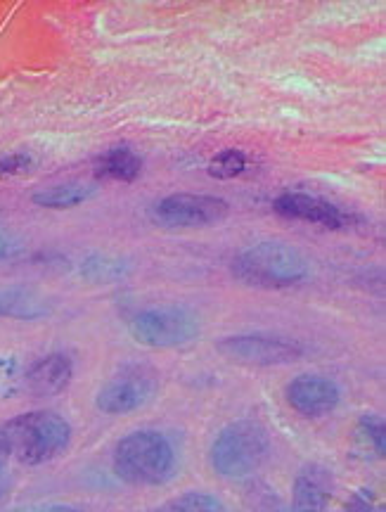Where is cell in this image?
Wrapping results in <instances>:
<instances>
[{"instance_id": "obj_13", "label": "cell", "mask_w": 386, "mask_h": 512, "mask_svg": "<svg viewBox=\"0 0 386 512\" xmlns=\"http://www.w3.org/2000/svg\"><path fill=\"white\" fill-rule=\"evenodd\" d=\"M140 174H143V159L126 145L109 147L95 162V176L102 181L133 183Z\"/></svg>"}, {"instance_id": "obj_11", "label": "cell", "mask_w": 386, "mask_h": 512, "mask_svg": "<svg viewBox=\"0 0 386 512\" xmlns=\"http://www.w3.org/2000/svg\"><path fill=\"white\" fill-rule=\"evenodd\" d=\"M334 496V475L320 463L299 470L292 489V508L301 512H325Z\"/></svg>"}, {"instance_id": "obj_6", "label": "cell", "mask_w": 386, "mask_h": 512, "mask_svg": "<svg viewBox=\"0 0 386 512\" xmlns=\"http://www.w3.org/2000/svg\"><path fill=\"white\" fill-rule=\"evenodd\" d=\"M216 351L225 361L235 366H252V368H273L287 366V363L304 358L306 349L301 347L297 339H287L280 335H233L223 337L216 342Z\"/></svg>"}, {"instance_id": "obj_5", "label": "cell", "mask_w": 386, "mask_h": 512, "mask_svg": "<svg viewBox=\"0 0 386 512\" xmlns=\"http://www.w3.org/2000/svg\"><path fill=\"white\" fill-rule=\"evenodd\" d=\"M128 332L138 344L150 349H176L195 342L202 332V318L188 306H154L135 313Z\"/></svg>"}, {"instance_id": "obj_21", "label": "cell", "mask_w": 386, "mask_h": 512, "mask_svg": "<svg viewBox=\"0 0 386 512\" xmlns=\"http://www.w3.org/2000/svg\"><path fill=\"white\" fill-rule=\"evenodd\" d=\"M3 512H81L74 505L64 503H34V505H17V508L3 510Z\"/></svg>"}, {"instance_id": "obj_24", "label": "cell", "mask_w": 386, "mask_h": 512, "mask_svg": "<svg viewBox=\"0 0 386 512\" xmlns=\"http://www.w3.org/2000/svg\"><path fill=\"white\" fill-rule=\"evenodd\" d=\"M5 494V486L3 484H0V496H3Z\"/></svg>"}, {"instance_id": "obj_7", "label": "cell", "mask_w": 386, "mask_h": 512, "mask_svg": "<svg viewBox=\"0 0 386 512\" xmlns=\"http://www.w3.org/2000/svg\"><path fill=\"white\" fill-rule=\"evenodd\" d=\"M230 204L216 195L176 192L152 207V216L164 228H207L228 219Z\"/></svg>"}, {"instance_id": "obj_19", "label": "cell", "mask_w": 386, "mask_h": 512, "mask_svg": "<svg viewBox=\"0 0 386 512\" xmlns=\"http://www.w3.org/2000/svg\"><path fill=\"white\" fill-rule=\"evenodd\" d=\"M358 434L360 439H365V444L372 448L375 458L386 456V427L384 418H379L375 413H365L358 418Z\"/></svg>"}, {"instance_id": "obj_22", "label": "cell", "mask_w": 386, "mask_h": 512, "mask_svg": "<svg viewBox=\"0 0 386 512\" xmlns=\"http://www.w3.org/2000/svg\"><path fill=\"white\" fill-rule=\"evenodd\" d=\"M15 252H17V247L12 245V240L5 238V235H0V259H5V256H10Z\"/></svg>"}, {"instance_id": "obj_10", "label": "cell", "mask_w": 386, "mask_h": 512, "mask_svg": "<svg viewBox=\"0 0 386 512\" xmlns=\"http://www.w3.org/2000/svg\"><path fill=\"white\" fill-rule=\"evenodd\" d=\"M285 399L292 411H297L304 418H325L342 401L337 382L318 373L297 375L285 387Z\"/></svg>"}, {"instance_id": "obj_14", "label": "cell", "mask_w": 386, "mask_h": 512, "mask_svg": "<svg viewBox=\"0 0 386 512\" xmlns=\"http://www.w3.org/2000/svg\"><path fill=\"white\" fill-rule=\"evenodd\" d=\"M98 195V185L93 183H60L53 188H43L34 192V204L43 209H74L79 204L93 200Z\"/></svg>"}, {"instance_id": "obj_8", "label": "cell", "mask_w": 386, "mask_h": 512, "mask_svg": "<svg viewBox=\"0 0 386 512\" xmlns=\"http://www.w3.org/2000/svg\"><path fill=\"white\" fill-rule=\"evenodd\" d=\"M157 373L145 366L119 370L112 380L102 384L95 406L105 415H126L147 406L157 396Z\"/></svg>"}, {"instance_id": "obj_18", "label": "cell", "mask_w": 386, "mask_h": 512, "mask_svg": "<svg viewBox=\"0 0 386 512\" xmlns=\"http://www.w3.org/2000/svg\"><path fill=\"white\" fill-rule=\"evenodd\" d=\"M247 166H249L247 152L230 147V150H221L211 157L209 176L216 178V181H230V178L242 176L244 171H247Z\"/></svg>"}, {"instance_id": "obj_12", "label": "cell", "mask_w": 386, "mask_h": 512, "mask_svg": "<svg viewBox=\"0 0 386 512\" xmlns=\"http://www.w3.org/2000/svg\"><path fill=\"white\" fill-rule=\"evenodd\" d=\"M72 377H74L72 358L64 354H48L27 370L24 384H27V392L31 396L48 399V396L62 394L64 389L69 387V382H72Z\"/></svg>"}, {"instance_id": "obj_9", "label": "cell", "mask_w": 386, "mask_h": 512, "mask_svg": "<svg viewBox=\"0 0 386 512\" xmlns=\"http://www.w3.org/2000/svg\"><path fill=\"white\" fill-rule=\"evenodd\" d=\"M273 209L282 219L311 223V226H320L325 230H349L360 223L358 216L351 214V211H344L334 202L325 200V197L299 190L280 192L273 200Z\"/></svg>"}, {"instance_id": "obj_20", "label": "cell", "mask_w": 386, "mask_h": 512, "mask_svg": "<svg viewBox=\"0 0 386 512\" xmlns=\"http://www.w3.org/2000/svg\"><path fill=\"white\" fill-rule=\"evenodd\" d=\"M34 164V155H29V152H8V155H0V178L27 174L29 169H34Z\"/></svg>"}, {"instance_id": "obj_3", "label": "cell", "mask_w": 386, "mask_h": 512, "mask_svg": "<svg viewBox=\"0 0 386 512\" xmlns=\"http://www.w3.org/2000/svg\"><path fill=\"white\" fill-rule=\"evenodd\" d=\"M176 451L169 437L154 430H138L126 434L114 448L112 467L124 484L162 486L176 472Z\"/></svg>"}, {"instance_id": "obj_23", "label": "cell", "mask_w": 386, "mask_h": 512, "mask_svg": "<svg viewBox=\"0 0 386 512\" xmlns=\"http://www.w3.org/2000/svg\"><path fill=\"white\" fill-rule=\"evenodd\" d=\"M8 460H10V451H8V446H5L3 437H0V477L5 475V467H8Z\"/></svg>"}, {"instance_id": "obj_2", "label": "cell", "mask_w": 386, "mask_h": 512, "mask_svg": "<svg viewBox=\"0 0 386 512\" xmlns=\"http://www.w3.org/2000/svg\"><path fill=\"white\" fill-rule=\"evenodd\" d=\"M0 437L10 458L27 467H38L60 458L72 444V425L55 411H29L0 425Z\"/></svg>"}, {"instance_id": "obj_15", "label": "cell", "mask_w": 386, "mask_h": 512, "mask_svg": "<svg viewBox=\"0 0 386 512\" xmlns=\"http://www.w3.org/2000/svg\"><path fill=\"white\" fill-rule=\"evenodd\" d=\"M50 311L41 294L22 290V287H10L0 290V316L17 318V320H34L43 318Z\"/></svg>"}, {"instance_id": "obj_25", "label": "cell", "mask_w": 386, "mask_h": 512, "mask_svg": "<svg viewBox=\"0 0 386 512\" xmlns=\"http://www.w3.org/2000/svg\"><path fill=\"white\" fill-rule=\"evenodd\" d=\"M282 512H301V510H294V508H289V510H282Z\"/></svg>"}, {"instance_id": "obj_16", "label": "cell", "mask_w": 386, "mask_h": 512, "mask_svg": "<svg viewBox=\"0 0 386 512\" xmlns=\"http://www.w3.org/2000/svg\"><path fill=\"white\" fill-rule=\"evenodd\" d=\"M128 271H131V266H128L124 259L107 254H90L81 264V275L93 285L117 283V280L124 278Z\"/></svg>"}, {"instance_id": "obj_4", "label": "cell", "mask_w": 386, "mask_h": 512, "mask_svg": "<svg viewBox=\"0 0 386 512\" xmlns=\"http://www.w3.org/2000/svg\"><path fill=\"white\" fill-rule=\"evenodd\" d=\"M268 453L270 437L259 422L237 420L216 434L209 448V463L218 477L240 482L261 470Z\"/></svg>"}, {"instance_id": "obj_17", "label": "cell", "mask_w": 386, "mask_h": 512, "mask_svg": "<svg viewBox=\"0 0 386 512\" xmlns=\"http://www.w3.org/2000/svg\"><path fill=\"white\" fill-rule=\"evenodd\" d=\"M152 512H230V508L221 501V498L195 491V494H183L173 498V501L159 505V508Z\"/></svg>"}, {"instance_id": "obj_1", "label": "cell", "mask_w": 386, "mask_h": 512, "mask_svg": "<svg viewBox=\"0 0 386 512\" xmlns=\"http://www.w3.org/2000/svg\"><path fill=\"white\" fill-rule=\"evenodd\" d=\"M230 273L242 285L256 290H287L311 275V261L299 247L282 240H263L242 249L230 264Z\"/></svg>"}]
</instances>
